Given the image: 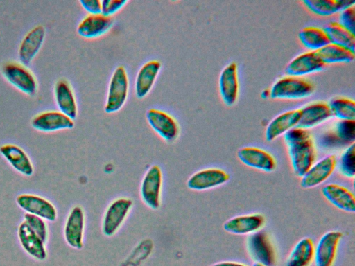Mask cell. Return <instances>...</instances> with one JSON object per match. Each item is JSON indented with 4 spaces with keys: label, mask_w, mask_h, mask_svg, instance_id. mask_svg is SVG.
Listing matches in <instances>:
<instances>
[{
    "label": "cell",
    "mask_w": 355,
    "mask_h": 266,
    "mask_svg": "<svg viewBox=\"0 0 355 266\" xmlns=\"http://www.w3.org/2000/svg\"><path fill=\"white\" fill-rule=\"evenodd\" d=\"M291 166L299 177L312 166L316 159L313 139L306 129L295 127L284 134Z\"/></svg>",
    "instance_id": "cell-1"
},
{
    "label": "cell",
    "mask_w": 355,
    "mask_h": 266,
    "mask_svg": "<svg viewBox=\"0 0 355 266\" xmlns=\"http://www.w3.org/2000/svg\"><path fill=\"white\" fill-rule=\"evenodd\" d=\"M129 93V78L125 68L119 65L110 77L104 105L107 114L119 112L125 105Z\"/></svg>",
    "instance_id": "cell-2"
},
{
    "label": "cell",
    "mask_w": 355,
    "mask_h": 266,
    "mask_svg": "<svg viewBox=\"0 0 355 266\" xmlns=\"http://www.w3.org/2000/svg\"><path fill=\"white\" fill-rule=\"evenodd\" d=\"M314 89V85L309 80L287 76L273 84L270 89V97L273 99H302L310 96Z\"/></svg>",
    "instance_id": "cell-3"
},
{
    "label": "cell",
    "mask_w": 355,
    "mask_h": 266,
    "mask_svg": "<svg viewBox=\"0 0 355 266\" xmlns=\"http://www.w3.org/2000/svg\"><path fill=\"white\" fill-rule=\"evenodd\" d=\"M146 118L150 128L165 142L173 143L180 133L178 121L169 113L157 108H150Z\"/></svg>",
    "instance_id": "cell-4"
},
{
    "label": "cell",
    "mask_w": 355,
    "mask_h": 266,
    "mask_svg": "<svg viewBox=\"0 0 355 266\" xmlns=\"http://www.w3.org/2000/svg\"><path fill=\"white\" fill-rule=\"evenodd\" d=\"M162 183V169L157 165L151 166L141 180L140 195L144 204L152 209L160 206Z\"/></svg>",
    "instance_id": "cell-5"
},
{
    "label": "cell",
    "mask_w": 355,
    "mask_h": 266,
    "mask_svg": "<svg viewBox=\"0 0 355 266\" xmlns=\"http://www.w3.org/2000/svg\"><path fill=\"white\" fill-rule=\"evenodd\" d=\"M132 201L127 197H119L113 200L107 207L102 220V232L106 236H112L116 233L128 217Z\"/></svg>",
    "instance_id": "cell-6"
},
{
    "label": "cell",
    "mask_w": 355,
    "mask_h": 266,
    "mask_svg": "<svg viewBox=\"0 0 355 266\" xmlns=\"http://www.w3.org/2000/svg\"><path fill=\"white\" fill-rule=\"evenodd\" d=\"M247 249L256 263L266 266H275L277 256L272 243L264 231H257L247 239Z\"/></svg>",
    "instance_id": "cell-7"
},
{
    "label": "cell",
    "mask_w": 355,
    "mask_h": 266,
    "mask_svg": "<svg viewBox=\"0 0 355 266\" xmlns=\"http://www.w3.org/2000/svg\"><path fill=\"white\" fill-rule=\"evenodd\" d=\"M4 78L12 85L29 96L37 91V81L34 75L24 65L16 62H8L2 67Z\"/></svg>",
    "instance_id": "cell-8"
},
{
    "label": "cell",
    "mask_w": 355,
    "mask_h": 266,
    "mask_svg": "<svg viewBox=\"0 0 355 266\" xmlns=\"http://www.w3.org/2000/svg\"><path fill=\"white\" fill-rule=\"evenodd\" d=\"M229 179L230 175L224 170L209 168L193 173L188 179L187 186L190 190L202 191L222 186Z\"/></svg>",
    "instance_id": "cell-9"
},
{
    "label": "cell",
    "mask_w": 355,
    "mask_h": 266,
    "mask_svg": "<svg viewBox=\"0 0 355 266\" xmlns=\"http://www.w3.org/2000/svg\"><path fill=\"white\" fill-rule=\"evenodd\" d=\"M17 205L26 213L32 214L49 222L57 218V210L48 200L36 195L21 194L16 198Z\"/></svg>",
    "instance_id": "cell-10"
},
{
    "label": "cell",
    "mask_w": 355,
    "mask_h": 266,
    "mask_svg": "<svg viewBox=\"0 0 355 266\" xmlns=\"http://www.w3.org/2000/svg\"><path fill=\"white\" fill-rule=\"evenodd\" d=\"M85 218L80 206H73L69 211L64 227V237L71 247L80 249L83 247Z\"/></svg>",
    "instance_id": "cell-11"
},
{
    "label": "cell",
    "mask_w": 355,
    "mask_h": 266,
    "mask_svg": "<svg viewBox=\"0 0 355 266\" xmlns=\"http://www.w3.org/2000/svg\"><path fill=\"white\" fill-rule=\"evenodd\" d=\"M343 233L329 231L319 239L314 251L315 266H333Z\"/></svg>",
    "instance_id": "cell-12"
},
{
    "label": "cell",
    "mask_w": 355,
    "mask_h": 266,
    "mask_svg": "<svg viewBox=\"0 0 355 266\" xmlns=\"http://www.w3.org/2000/svg\"><path fill=\"white\" fill-rule=\"evenodd\" d=\"M337 165L336 157L327 156L313 163L301 177L300 186L303 188H313L324 182L334 172Z\"/></svg>",
    "instance_id": "cell-13"
},
{
    "label": "cell",
    "mask_w": 355,
    "mask_h": 266,
    "mask_svg": "<svg viewBox=\"0 0 355 266\" xmlns=\"http://www.w3.org/2000/svg\"><path fill=\"white\" fill-rule=\"evenodd\" d=\"M237 157L245 166L266 172L277 168L275 157L268 151L256 147H243L237 152Z\"/></svg>",
    "instance_id": "cell-14"
},
{
    "label": "cell",
    "mask_w": 355,
    "mask_h": 266,
    "mask_svg": "<svg viewBox=\"0 0 355 266\" xmlns=\"http://www.w3.org/2000/svg\"><path fill=\"white\" fill-rule=\"evenodd\" d=\"M114 24L112 17L103 14L85 15L77 26V33L85 39H95L108 33Z\"/></svg>",
    "instance_id": "cell-15"
},
{
    "label": "cell",
    "mask_w": 355,
    "mask_h": 266,
    "mask_svg": "<svg viewBox=\"0 0 355 266\" xmlns=\"http://www.w3.org/2000/svg\"><path fill=\"white\" fill-rule=\"evenodd\" d=\"M218 89L222 100L227 106L236 103L239 91L237 65L232 62L221 71L218 80Z\"/></svg>",
    "instance_id": "cell-16"
},
{
    "label": "cell",
    "mask_w": 355,
    "mask_h": 266,
    "mask_svg": "<svg viewBox=\"0 0 355 266\" xmlns=\"http://www.w3.org/2000/svg\"><path fill=\"white\" fill-rule=\"evenodd\" d=\"M162 69L157 60H150L141 65L135 80V95L138 99L144 98L153 89Z\"/></svg>",
    "instance_id": "cell-17"
},
{
    "label": "cell",
    "mask_w": 355,
    "mask_h": 266,
    "mask_svg": "<svg viewBox=\"0 0 355 266\" xmlns=\"http://www.w3.org/2000/svg\"><path fill=\"white\" fill-rule=\"evenodd\" d=\"M265 222L266 218L263 214L254 213L233 217L224 222L223 228L232 234H252L259 231Z\"/></svg>",
    "instance_id": "cell-18"
},
{
    "label": "cell",
    "mask_w": 355,
    "mask_h": 266,
    "mask_svg": "<svg viewBox=\"0 0 355 266\" xmlns=\"http://www.w3.org/2000/svg\"><path fill=\"white\" fill-rule=\"evenodd\" d=\"M325 64L316 51H309L294 57L285 68L287 76L301 77L322 70Z\"/></svg>",
    "instance_id": "cell-19"
},
{
    "label": "cell",
    "mask_w": 355,
    "mask_h": 266,
    "mask_svg": "<svg viewBox=\"0 0 355 266\" xmlns=\"http://www.w3.org/2000/svg\"><path fill=\"white\" fill-rule=\"evenodd\" d=\"M31 126L38 131L51 132L72 129L73 120L60 111H48L36 115L31 121Z\"/></svg>",
    "instance_id": "cell-20"
},
{
    "label": "cell",
    "mask_w": 355,
    "mask_h": 266,
    "mask_svg": "<svg viewBox=\"0 0 355 266\" xmlns=\"http://www.w3.org/2000/svg\"><path fill=\"white\" fill-rule=\"evenodd\" d=\"M354 140V120H340L335 124L333 131L326 132L321 138L322 145L327 148L352 144Z\"/></svg>",
    "instance_id": "cell-21"
},
{
    "label": "cell",
    "mask_w": 355,
    "mask_h": 266,
    "mask_svg": "<svg viewBox=\"0 0 355 266\" xmlns=\"http://www.w3.org/2000/svg\"><path fill=\"white\" fill-rule=\"evenodd\" d=\"M45 37V29L42 26L32 28L22 39L18 51L21 64L28 66L40 51Z\"/></svg>",
    "instance_id": "cell-22"
},
{
    "label": "cell",
    "mask_w": 355,
    "mask_h": 266,
    "mask_svg": "<svg viewBox=\"0 0 355 266\" xmlns=\"http://www.w3.org/2000/svg\"><path fill=\"white\" fill-rule=\"evenodd\" d=\"M55 100L59 111L72 120L78 115V106L73 90L65 79L57 81L54 88Z\"/></svg>",
    "instance_id": "cell-23"
},
{
    "label": "cell",
    "mask_w": 355,
    "mask_h": 266,
    "mask_svg": "<svg viewBox=\"0 0 355 266\" xmlns=\"http://www.w3.org/2000/svg\"><path fill=\"white\" fill-rule=\"evenodd\" d=\"M322 194L337 209L349 213L355 211L354 195L347 188L336 184H329L323 186Z\"/></svg>",
    "instance_id": "cell-24"
},
{
    "label": "cell",
    "mask_w": 355,
    "mask_h": 266,
    "mask_svg": "<svg viewBox=\"0 0 355 266\" xmlns=\"http://www.w3.org/2000/svg\"><path fill=\"white\" fill-rule=\"evenodd\" d=\"M18 238L24 250L37 260H44L47 257L45 243L30 229L26 222H22L17 231Z\"/></svg>",
    "instance_id": "cell-25"
},
{
    "label": "cell",
    "mask_w": 355,
    "mask_h": 266,
    "mask_svg": "<svg viewBox=\"0 0 355 266\" xmlns=\"http://www.w3.org/2000/svg\"><path fill=\"white\" fill-rule=\"evenodd\" d=\"M300 116V109L286 111L277 116L266 127L265 134L266 141H272L291 129L296 127Z\"/></svg>",
    "instance_id": "cell-26"
},
{
    "label": "cell",
    "mask_w": 355,
    "mask_h": 266,
    "mask_svg": "<svg viewBox=\"0 0 355 266\" xmlns=\"http://www.w3.org/2000/svg\"><path fill=\"white\" fill-rule=\"evenodd\" d=\"M301 116L296 127L308 130L313 127L332 117L327 103H313L300 109Z\"/></svg>",
    "instance_id": "cell-27"
},
{
    "label": "cell",
    "mask_w": 355,
    "mask_h": 266,
    "mask_svg": "<svg viewBox=\"0 0 355 266\" xmlns=\"http://www.w3.org/2000/svg\"><path fill=\"white\" fill-rule=\"evenodd\" d=\"M0 153L18 172L26 177L33 174L34 168L32 162L28 154L20 147L15 144H5L0 147Z\"/></svg>",
    "instance_id": "cell-28"
},
{
    "label": "cell",
    "mask_w": 355,
    "mask_h": 266,
    "mask_svg": "<svg viewBox=\"0 0 355 266\" xmlns=\"http://www.w3.org/2000/svg\"><path fill=\"white\" fill-rule=\"evenodd\" d=\"M315 246L311 238L300 240L290 252L285 266H309L314 260Z\"/></svg>",
    "instance_id": "cell-29"
},
{
    "label": "cell",
    "mask_w": 355,
    "mask_h": 266,
    "mask_svg": "<svg viewBox=\"0 0 355 266\" xmlns=\"http://www.w3.org/2000/svg\"><path fill=\"white\" fill-rule=\"evenodd\" d=\"M303 4L313 13L320 16H330L355 4L349 0H304Z\"/></svg>",
    "instance_id": "cell-30"
},
{
    "label": "cell",
    "mask_w": 355,
    "mask_h": 266,
    "mask_svg": "<svg viewBox=\"0 0 355 266\" xmlns=\"http://www.w3.org/2000/svg\"><path fill=\"white\" fill-rule=\"evenodd\" d=\"M323 30L330 43L343 46L355 53L354 34L343 27L338 22L330 21Z\"/></svg>",
    "instance_id": "cell-31"
},
{
    "label": "cell",
    "mask_w": 355,
    "mask_h": 266,
    "mask_svg": "<svg viewBox=\"0 0 355 266\" xmlns=\"http://www.w3.org/2000/svg\"><path fill=\"white\" fill-rule=\"evenodd\" d=\"M298 37L302 45L311 51H318L330 43L324 30L315 26L304 27Z\"/></svg>",
    "instance_id": "cell-32"
},
{
    "label": "cell",
    "mask_w": 355,
    "mask_h": 266,
    "mask_svg": "<svg viewBox=\"0 0 355 266\" xmlns=\"http://www.w3.org/2000/svg\"><path fill=\"white\" fill-rule=\"evenodd\" d=\"M316 52L324 64L349 63L353 62L355 57L354 52L331 43Z\"/></svg>",
    "instance_id": "cell-33"
},
{
    "label": "cell",
    "mask_w": 355,
    "mask_h": 266,
    "mask_svg": "<svg viewBox=\"0 0 355 266\" xmlns=\"http://www.w3.org/2000/svg\"><path fill=\"white\" fill-rule=\"evenodd\" d=\"M328 105L332 116L340 120H354L355 103L354 100L343 97H336L329 101Z\"/></svg>",
    "instance_id": "cell-34"
},
{
    "label": "cell",
    "mask_w": 355,
    "mask_h": 266,
    "mask_svg": "<svg viewBox=\"0 0 355 266\" xmlns=\"http://www.w3.org/2000/svg\"><path fill=\"white\" fill-rule=\"evenodd\" d=\"M339 172L347 178L355 176V145L350 144L342 153L338 161Z\"/></svg>",
    "instance_id": "cell-35"
},
{
    "label": "cell",
    "mask_w": 355,
    "mask_h": 266,
    "mask_svg": "<svg viewBox=\"0 0 355 266\" xmlns=\"http://www.w3.org/2000/svg\"><path fill=\"white\" fill-rule=\"evenodd\" d=\"M24 222L26 223L30 229L46 243L49 238V231L45 220L26 213L24 214Z\"/></svg>",
    "instance_id": "cell-36"
},
{
    "label": "cell",
    "mask_w": 355,
    "mask_h": 266,
    "mask_svg": "<svg viewBox=\"0 0 355 266\" xmlns=\"http://www.w3.org/2000/svg\"><path fill=\"white\" fill-rule=\"evenodd\" d=\"M355 4L340 12L339 24L352 33H355Z\"/></svg>",
    "instance_id": "cell-37"
},
{
    "label": "cell",
    "mask_w": 355,
    "mask_h": 266,
    "mask_svg": "<svg viewBox=\"0 0 355 266\" xmlns=\"http://www.w3.org/2000/svg\"><path fill=\"white\" fill-rule=\"evenodd\" d=\"M127 0H103L101 1V14L112 17L120 11L127 3Z\"/></svg>",
    "instance_id": "cell-38"
},
{
    "label": "cell",
    "mask_w": 355,
    "mask_h": 266,
    "mask_svg": "<svg viewBox=\"0 0 355 266\" xmlns=\"http://www.w3.org/2000/svg\"><path fill=\"white\" fill-rule=\"evenodd\" d=\"M81 7L89 15L101 13V1L85 0L79 1Z\"/></svg>",
    "instance_id": "cell-39"
},
{
    "label": "cell",
    "mask_w": 355,
    "mask_h": 266,
    "mask_svg": "<svg viewBox=\"0 0 355 266\" xmlns=\"http://www.w3.org/2000/svg\"><path fill=\"white\" fill-rule=\"evenodd\" d=\"M209 266H247V265L245 264L241 263H237V262L222 261V262L216 263Z\"/></svg>",
    "instance_id": "cell-40"
},
{
    "label": "cell",
    "mask_w": 355,
    "mask_h": 266,
    "mask_svg": "<svg viewBox=\"0 0 355 266\" xmlns=\"http://www.w3.org/2000/svg\"><path fill=\"white\" fill-rule=\"evenodd\" d=\"M261 98L263 99H266L268 97H270V90H263L261 92Z\"/></svg>",
    "instance_id": "cell-41"
},
{
    "label": "cell",
    "mask_w": 355,
    "mask_h": 266,
    "mask_svg": "<svg viewBox=\"0 0 355 266\" xmlns=\"http://www.w3.org/2000/svg\"><path fill=\"white\" fill-rule=\"evenodd\" d=\"M252 266H266V265L255 262L254 263H253Z\"/></svg>",
    "instance_id": "cell-42"
}]
</instances>
